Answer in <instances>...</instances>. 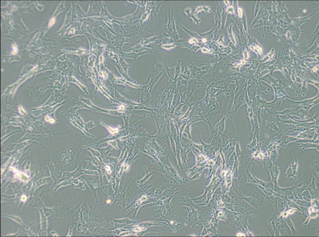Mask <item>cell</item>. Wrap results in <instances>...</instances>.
<instances>
[{"label":"cell","instance_id":"obj_1","mask_svg":"<svg viewBox=\"0 0 319 237\" xmlns=\"http://www.w3.org/2000/svg\"><path fill=\"white\" fill-rule=\"evenodd\" d=\"M198 215L199 225L203 228L204 224L209 223L213 217L214 212L208 205L206 206H198L197 208Z\"/></svg>","mask_w":319,"mask_h":237},{"label":"cell","instance_id":"obj_2","mask_svg":"<svg viewBox=\"0 0 319 237\" xmlns=\"http://www.w3.org/2000/svg\"><path fill=\"white\" fill-rule=\"evenodd\" d=\"M188 210V217L184 224L185 226L193 229L196 225H199L197 209L186 207Z\"/></svg>","mask_w":319,"mask_h":237},{"label":"cell","instance_id":"obj_3","mask_svg":"<svg viewBox=\"0 0 319 237\" xmlns=\"http://www.w3.org/2000/svg\"><path fill=\"white\" fill-rule=\"evenodd\" d=\"M205 123L208 125L209 127V129L207 131V136H208V140L210 142L212 141V140L214 139H216V140H219V139H222V137H221L219 136L218 133L217 131L216 128L215 126H214L210 122L209 120L208 119L204 121Z\"/></svg>","mask_w":319,"mask_h":237},{"label":"cell","instance_id":"obj_4","mask_svg":"<svg viewBox=\"0 0 319 237\" xmlns=\"http://www.w3.org/2000/svg\"><path fill=\"white\" fill-rule=\"evenodd\" d=\"M156 138H157L160 139L162 142L163 144L166 143L167 145H170V137L168 134L167 133L165 129L164 122L163 125L158 130L157 134L156 135Z\"/></svg>","mask_w":319,"mask_h":237},{"label":"cell","instance_id":"obj_5","mask_svg":"<svg viewBox=\"0 0 319 237\" xmlns=\"http://www.w3.org/2000/svg\"><path fill=\"white\" fill-rule=\"evenodd\" d=\"M181 143L180 157H181V162L183 163V164L186 167V168H187L188 164L189 163L187 154H188L189 151L192 149H189L188 150H187L186 146L181 141Z\"/></svg>","mask_w":319,"mask_h":237},{"label":"cell","instance_id":"obj_6","mask_svg":"<svg viewBox=\"0 0 319 237\" xmlns=\"http://www.w3.org/2000/svg\"><path fill=\"white\" fill-rule=\"evenodd\" d=\"M198 138H199V140L200 144H201V145H202L203 147L204 151L205 153H206V154L208 157L214 158L215 156L216 153L214 151L212 147L211 143H210V144H206V143H204V142L202 141V140L201 138L200 134H199V135H198Z\"/></svg>","mask_w":319,"mask_h":237},{"label":"cell","instance_id":"obj_7","mask_svg":"<svg viewBox=\"0 0 319 237\" xmlns=\"http://www.w3.org/2000/svg\"><path fill=\"white\" fill-rule=\"evenodd\" d=\"M176 145V158L178 164V168H180L181 169H183V165L181 161L180 157V149H181V139L179 135H177L176 138L174 139Z\"/></svg>","mask_w":319,"mask_h":237},{"label":"cell","instance_id":"obj_8","mask_svg":"<svg viewBox=\"0 0 319 237\" xmlns=\"http://www.w3.org/2000/svg\"><path fill=\"white\" fill-rule=\"evenodd\" d=\"M228 115L223 116L218 118L217 120L216 125L215 126L217 131L218 133L219 136L222 137L224 134V130L225 128V124H226V120Z\"/></svg>","mask_w":319,"mask_h":237},{"label":"cell","instance_id":"obj_9","mask_svg":"<svg viewBox=\"0 0 319 237\" xmlns=\"http://www.w3.org/2000/svg\"><path fill=\"white\" fill-rule=\"evenodd\" d=\"M167 223L168 224V226L170 227L173 234L178 233L181 228L185 226L184 223L178 222L175 220H171Z\"/></svg>","mask_w":319,"mask_h":237},{"label":"cell","instance_id":"obj_10","mask_svg":"<svg viewBox=\"0 0 319 237\" xmlns=\"http://www.w3.org/2000/svg\"><path fill=\"white\" fill-rule=\"evenodd\" d=\"M179 200L180 202L179 205H180L186 206L190 208H196V209L198 207V205L194 203L191 198H189L188 196L186 197H179Z\"/></svg>","mask_w":319,"mask_h":237},{"label":"cell","instance_id":"obj_11","mask_svg":"<svg viewBox=\"0 0 319 237\" xmlns=\"http://www.w3.org/2000/svg\"><path fill=\"white\" fill-rule=\"evenodd\" d=\"M239 195L240 196L239 197V198L244 199L253 207H254V208H256L259 210L260 205L259 203V201L256 198L254 195H253L250 197H244L241 193H240V194H239Z\"/></svg>","mask_w":319,"mask_h":237},{"label":"cell","instance_id":"obj_12","mask_svg":"<svg viewBox=\"0 0 319 237\" xmlns=\"http://www.w3.org/2000/svg\"><path fill=\"white\" fill-rule=\"evenodd\" d=\"M232 203H233V205H237V206L242 207V208H247V209H252L254 210H255V209L254 207L250 205L249 203H248L246 201H245L244 199H242V198H239V197H238V199L235 198V199L233 200Z\"/></svg>","mask_w":319,"mask_h":237},{"label":"cell","instance_id":"obj_13","mask_svg":"<svg viewBox=\"0 0 319 237\" xmlns=\"http://www.w3.org/2000/svg\"><path fill=\"white\" fill-rule=\"evenodd\" d=\"M197 79L192 78L188 80V85H187L186 91H189L191 93H194V90L197 88H199L200 84V83H198Z\"/></svg>","mask_w":319,"mask_h":237},{"label":"cell","instance_id":"obj_14","mask_svg":"<svg viewBox=\"0 0 319 237\" xmlns=\"http://www.w3.org/2000/svg\"><path fill=\"white\" fill-rule=\"evenodd\" d=\"M211 185L207 187H204V193L200 197L198 198H191V200L193 201L194 203L196 204H201L204 203L207 199V194L210 188Z\"/></svg>","mask_w":319,"mask_h":237},{"label":"cell","instance_id":"obj_15","mask_svg":"<svg viewBox=\"0 0 319 237\" xmlns=\"http://www.w3.org/2000/svg\"><path fill=\"white\" fill-rule=\"evenodd\" d=\"M118 89L119 91L128 98H131L136 94L137 90H135L133 88L129 87H119Z\"/></svg>","mask_w":319,"mask_h":237},{"label":"cell","instance_id":"obj_16","mask_svg":"<svg viewBox=\"0 0 319 237\" xmlns=\"http://www.w3.org/2000/svg\"><path fill=\"white\" fill-rule=\"evenodd\" d=\"M206 167H208V165L205 166H202L200 168H199L198 167V166L196 165L194 167L190 169L187 170V171L186 172V173L185 174L187 175L188 177V179L191 178L194 175H195V174L201 172L202 173V170L204 169Z\"/></svg>","mask_w":319,"mask_h":237},{"label":"cell","instance_id":"obj_17","mask_svg":"<svg viewBox=\"0 0 319 237\" xmlns=\"http://www.w3.org/2000/svg\"><path fill=\"white\" fill-rule=\"evenodd\" d=\"M270 171L271 177H272V181L273 183L275 184H277V180L279 173H280V168H278L277 166L272 167L270 169Z\"/></svg>","mask_w":319,"mask_h":237},{"label":"cell","instance_id":"obj_18","mask_svg":"<svg viewBox=\"0 0 319 237\" xmlns=\"http://www.w3.org/2000/svg\"><path fill=\"white\" fill-rule=\"evenodd\" d=\"M206 73V72L201 71L198 68H195L191 71L190 75L192 78L199 80L200 78H203V76L205 75Z\"/></svg>","mask_w":319,"mask_h":237},{"label":"cell","instance_id":"obj_19","mask_svg":"<svg viewBox=\"0 0 319 237\" xmlns=\"http://www.w3.org/2000/svg\"><path fill=\"white\" fill-rule=\"evenodd\" d=\"M150 93L151 92L148 90H147V91H144L142 92L141 95L142 103L147 105L149 104L150 100Z\"/></svg>","mask_w":319,"mask_h":237},{"label":"cell","instance_id":"obj_20","mask_svg":"<svg viewBox=\"0 0 319 237\" xmlns=\"http://www.w3.org/2000/svg\"><path fill=\"white\" fill-rule=\"evenodd\" d=\"M150 145L151 147L153 149L156 151L160 154V153H161V152H164V147L160 146L158 145V143L156 142L155 139H153L152 140H151Z\"/></svg>","mask_w":319,"mask_h":237},{"label":"cell","instance_id":"obj_21","mask_svg":"<svg viewBox=\"0 0 319 237\" xmlns=\"http://www.w3.org/2000/svg\"><path fill=\"white\" fill-rule=\"evenodd\" d=\"M169 156H170V155L169 154L166 156H162L160 154L159 159L160 162L164 166L168 167L170 168L173 166L171 164L170 161Z\"/></svg>","mask_w":319,"mask_h":237},{"label":"cell","instance_id":"obj_22","mask_svg":"<svg viewBox=\"0 0 319 237\" xmlns=\"http://www.w3.org/2000/svg\"><path fill=\"white\" fill-rule=\"evenodd\" d=\"M300 140H301V139H299V138L290 137L289 136H284L282 138V144L283 145V146H284L287 145L289 142H294V141Z\"/></svg>","mask_w":319,"mask_h":237},{"label":"cell","instance_id":"obj_23","mask_svg":"<svg viewBox=\"0 0 319 237\" xmlns=\"http://www.w3.org/2000/svg\"><path fill=\"white\" fill-rule=\"evenodd\" d=\"M300 148H302L303 149H308V148H316L318 151L319 150V145L318 144H315L314 143L307 142L306 143H300V145L299 146Z\"/></svg>","mask_w":319,"mask_h":237},{"label":"cell","instance_id":"obj_24","mask_svg":"<svg viewBox=\"0 0 319 237\" xmlns=\"http://www.w3.org/2000/svg\"><path fill=\"white\" fill-rule=\"evenodd\" d=\"M175 77L174 81L176 83L178 78H179V75L181 74V63L180 61H178V62L175 63Z\"/></svg>","mask_w":319,"mask_h":237},{"label":"cell","instance_id":"obj_25","mask_svg":"<svg viewBox=\"0 0 319 237\" xmlns=\"http://www.w3.org/2000/svg\"><path fill=\"white\" fill-rule=\"evenodd\" d=\"M181 141L186 146V147H189V149H192L193 148V142L191 141V140L182 136L181 139Z\"/></svg>","mask_w":319,"mask_h":237},{"label":"cell","instance_id":"obj_26","mask_svg":"<svg viewBox=\"0 0 319 237\" xmlns=\"http://www.w3.org/2000/svg\"><path fill=\"white\" fill-rule=\"evenodd\" d=\"M318 98V96H317V97L314 98H312V99L305 100H304V101H303L294 102L293 101H291V100H290V101L292 102H294V104H296L300 105V106H304L308 105L311 104L312 102H313L314 100H315L317 99V98Z\"/></svg>","mask_w":319,"mask_h":237},{"label":"cell","instance_id":"obj_27","mask_svg":"<svg viewBox=\"0 0 319 237\" xmlns=\"http://www.w3.org/2000/svg\"><path fill=\"white\" fill-rule=\"evenodd\" d=\"M206 91V94L209 96L210 97H214V95L218 92L220 89L215 88H208L206 87L204 88Z\"/></svg>","mask_w":319,"mask_h":237},{"label":"cell","instance_id":"obj_28","mask_svg":"<svg viewBox=\"0 0 319 237\" xmlns=\"http://www.w3.org/2000/svg\"><path fill=\"white\" fill-rule=\"evenodd\" d=\"M166 65L165 66V67L166 68V71L169 78L171 80H174L175 77V74H176L175 68H173L172 69H170V68L168 67V66Z\"/></svg>","mask_w":319,"mask_h":237},{"label":"cell","instance_id":"obj_29","mask_svg":"<svg viewBox=\"0 0 319 237\" xmlns=\"http://www.w3.org/2000/svg\"><path fill=\"white\" fill-rule=\"evenodd\" d=\"M299 198H302V199H304L306 202H310L311 199V197L308 190H306L304 192H302L301 195L299 197Z\"/></svg>","mask_w":319,"mask_h":237},{"label":"cell","instance_id":"obj_30","mask_svg":"<svg viewBox=\"0 0 319 237\" xmlns=\"http://www.w3.org/2000/svg\"><path fill=\"white\" fill-rule=\"evenodd\" d=\"M170 123L171 135H172V137H173V138L174 139L176 138L177 135H178V134H177V129H176V126H175L174 123H173V122L170 121Z\"/></svg>","mask_w":319,"mask_h":237},{"label":"cell","instance_id":"obj_31","mask_svg":"<svg viewBox=\"0 0 319 237\" xmlns=\"http://www.w3.org/2000/svg\"><path fill=\"white\" fill-rule=\"evenodd\" d=\"M185 13L187 14V16L188 17L192 18L193 21H194V23H196L197 24H199V22H200V20L194 17L192 15V13H191V9H189V8H187L185 10Z\"/></svg>","mask_w":319,"mask_h":237},{"label":"cell","instance_id":"obj_32","mask_svg":"<svg viewBox=\"0 0 319 237\" xmlns=\"http://www.w3.org/2000/svg\"><path fill=\"white\" fill-rule=\"evenodd\" d=\"M192 124L191 123H187V125L185 126V129H184L183 133H186V135L188 136V139L191 140L192 139V136H191V133H190V131H191V126Z\"/></svg>","mask_w":319,"mask_h":237},{"label":"cell","instance_id":"obj_33","mask_svg":"<svg viewBox=\"0 0 319 237\" xmlns=\"http://www.w3.org/2000/svg\"><path fill=\"white\" fill-rule=\"evenodd\" d=\"M170 147L174 152V155L175 157H176V143H175V140H174V138H173L172 135H170Z\"/></svg>","mask_w":319,"mask_h":237},{"label":"cell","instance_id":"obj_34","mask_svg":"<svg viewBox=\"0 0 319 237\" xmlns=\"http://www.w3.org/2000/svg\"><path fill=\"white\" fill-rule=\"evenodd\" d=\"M287 220V224H288V225H289V227H290V229H291V230H292V235H293L298 236V233L297 232V231H296L295 230V228H294V225H293V224H292V222H291V220H290V218H289V217H288V218L287 219V220Z\"/></svg>","mask_w":319,"mask_h":237},{"label":"cell","instance_id":"obj_35","mask_svg":"<svg viewBox=\"0 0 319 237\" xmlns=\"http://www.w3.org/2000/svg\"><path fill=\"white\" fill-rule=\"evenodd\" d=\"M308 189L309 190L312 196L314 197V196L316 195V191L315 186L314 180V179H313L311 185H310L308 186Z\"/></svg>","mask_w":319,"mask_h":237},{"label":"cell","instance_id":"obj_36","mask_svg":"<svg viewBox=\"0 0 319 237\" xmlns=\"http://www.w3.org/2000/svg\"><path fill=\"white\" fill-rule=\"evenodd\" d=\"M264 187L269 190V191L272 192L274 190V184L272 182L268 183L265 182Z\"/></svg>","mask_w":319,"mask_h":237},{"label":"cell","instance_id":"obj_37","mask_svg":"<svg viewBox=\"0 0 319 237\" xmlns=\"http://www.w3.org/2000/svg\"><path fill=\"white\" fill-rule=\"evenodd\" d=\"M187 122H186V123H183V124H182V125H181V126H180V127L179 128V137H180V139H181V137H182V136H182V135H183V131H184L185 126H186V125H187Z\"/></svg>","mask_w":319,"mask_h":237},{"label":"cell","instance_id":"obj_38","mask_svg":"<svg viewBox=\"0 0 319 237\" xmlns=\"http://www.w3.org/2000/svg\"><path fill=\"white\" fill-rule=\"evenodd\" d=\"M193 145L194 147L196 148V149H197V150L199 151L201 153V154H203V153L204 152L203 147L202 145L201 144H196V143H194L193 142Z\"/></svg>","mask_w":319,"mask_h":237},{"label":"cell","instance_id":"obj_39","mask_svg":"<svg viewBox=\"0 0 319 237\" xmlns=\"http://www.w3.org/2000/svg\"><path fill=\"white\" fill-rule=\"evenodd\" d=\"M218 204V202L216 200L215 198L214 197H213L212 198L209 200L208 203L207 205H209L210 206H216Z\"/></svg>","mask_w":319,"mask_h":237},{"label":"cell","instance_id":"obj_40","mask_svg":"<svg viewBox=\"0 0 319 237\" xmlns=\"http://www.w3.org/2000/svg\"><path fill=\"white\" fill-rule=\"evenodd\" d=\"M222 197V200L224 203H228L231 202V198H230L227 195L223 194Z\"/></svg>","mask_w":319,"mask_h":237},{"label":"cell","instance_id":"obj_41","mask_svg":"<svg viewBox=\"0 0 319 237\" xmlns=\"http://www.w3.org/2000/svg\"><path fill=\"white\" fill-rule=\"evenodd\" d=\"M296 203L298 204L302 205V206H304L305 207H309L310 206V203L309 202H307L306 201H302V200H298L297 201Z\"/></svg>","mask_w":319,"mask_h":237},{"label":"cell","instance_id":"obj_42","mask_svg":"<svg viewBox=\"0 0 319 237\" xmlns=\"http://www.w3.org/2000/svg\"><path fill=\"white\" fill-rule=\"evenodd\" d=\"M236 156L237 157H238L240 155H242V152H241V150H240V146H239V143L238 142H237L236 143Z\"/></svg>","mask_w":319,"mask_h":237},{"label":"cell","instance_id":"obj_43","mask_svg":"<svg viewBox=\"0 0 319 237\" xmlns=\"http://www.w3.org/2000/svg\"><path fill=\"white\" fill-rule=\"evenodd\" d=\"M222 187H218V189H217L216 190V191H215L214 192V194H215V195H222L223 193H222V191H221V189H222Z\"/></svg>","mask_w":319,"mask_h":237},{"label":"cell","instance_id":"obj_44","mask_svg":"<svg viewBox=\"0 0 319 237\" xmlns=\"http://www.w3.org/2000/svg\"><path fill=\"white\" fill-rule=\"evenodd\" d=\"M185 69L184 73H183V75H187V76H190V71L188 70V68H187L186 65H185Z\"/></svg>","mask_w":319,"mask_h":237},{"label":"cell","instance_id":"obj_45","mask_svg":"<svg viewBox=\"0 0 319 237\" xmlns=\"http://www.w3.org/2000/svg\"><path fill=\"white\" fill-rule=\"evenodd\" d=\"M238 16H239V17H240V18H241V17H242V9H240V8H239L238 9Z\"/></svg>","mask_w":319,"mask_h":237},{"label":"cell","instance_id":"obj_46","mask_svg":"<svg viewBox=\"0 0 319 237\" xmlns=\"http://www.w3.org/2000/svg\"><path fill=\"white\" fill-rule=\"evenodd\" d=\"M54 22H55V19H54V18H53V19H52V20H51L50 22L49 25H53V24H54Z\"/></svg>","mask_w":319,"mask_h":237}]
</instances>
